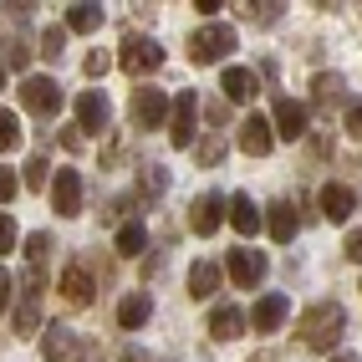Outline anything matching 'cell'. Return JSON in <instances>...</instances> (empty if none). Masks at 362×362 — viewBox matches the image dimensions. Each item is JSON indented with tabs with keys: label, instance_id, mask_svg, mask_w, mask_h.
I'll return each instance as SVG.
<instances>
[{
	"label": "cell",
	"instance_id": "obj_5",
	"mask_svg": "<svg viewBox=\"0 0 362 362\" xmlns=\"http://www.w3.org/2000/svg\"><path fill=\"white\" fill-rule=\"evenodd\" d=\"M21 107L36 112V117H52L62 107V87L52 77H26V82H21Z\"/></svg>",
	"mask_w": 362,
	"mask_h": 362
},
{
	"label": "cell",
	"instance_id": "obj_20",
	"mask_svg": "<svg viewBox=\"0 0 362 362\" xmlns=\"http://www.w3.org/2000/svg\"><path fill=\"white\" fill-rule=\"evenodd\" d=\"M245 332V317H240V306H214L209 311V337H220V342H230V337Z\"/></svg>",
	"mask_w": 362,
	"mask_h": 362
},
{
	"label": "cell",
	"instance_id": "obj_24",
	"mask_svg": "<svg viewBox=\"0 0 362 362\" xmlns=\"http://www.w3.org/2000/svg\"><path fill=\"white\" fill-rule=\"evenodd\" d=\"M66 352H71V332L62 322H52L46 327V342H41V362H62Z\"/></svg>",
	"mask_w": 362,
	"mask_h": 362
},
{
	"label": "cell",
	"instance_id": "obj_28",
	"mask_svg": "<svg viewBox=\"0 0 362 362\" xmlns=\"http://www.w3.org/2000/svg\"><path fill=\"white\" fill-rule=\"evenodd\" d=\"M36 301L41 296H21V306H16V337H31L36 332Z\"/></svg>",
	"mask_w": 362,
	"mask_h": 362
},
{
	"label": "cell",
	"instance_id": "obj_6",
	"mask_svg": "<svg viewBox=\"0 0 362 362\" xmlns=\"http://www.w3.org/2000/svg\"><path fill=\"white\" fill-rule=\"evenodd\" d=\"M168 128H174V133H168V138H174V148H189V143L199 138V92L184 87V98L174 103V123H168Z\"/></svg>",
	"mask_w": 362,
	"mask_h": 362
},
{
	"label": "cell",
	"instance_id": "obj_25",
	"mask_svg": "<svg viewBox=\"0 0 362 362\" xmlns=\"http://www.w3.org/2000/svg\"><path fill=\"white\" fill-rule=\"evenodd\" d=\"M16 143H21V117L11 107H0V153H11Z\"/></svg>",
	"mask_w": 362,
	"mask_h": 362
},
{
	"label": "cell",
	"instance_id": "obj_34",
	"mask_svg": "<svg viewBox=\"0 0 362 362\" xmlns=\"http://www.w3.org/2000/svg\"><path fill=\"white\" fill-rule=\"evenodd\" d=\"M16 245V225H11V214H0V255H11Z\"/></svg>",
	"mask_w": 362,
	"mask_h": 362
},
{
	"label": "cell",
	"instance_id": "obj_45",
	"mask_svg": "<svg viewBox=\"0 0 362 362\" xmlns=\"http://www.w3.org/2000/svg\"><path fill=\"white\" fill-rule=\"evenodd\" d=\"M250 362H265V357H250Z\"/></svg>",
	"mask_w": 362,
	"mask_h": 362
},
{
	"label": "cell",
	"instance_id": "obj_21",
	"mask_svg": "<svg viewBox=\"0 0 362 362\" xmlns=\"http://www.w3.org/2000/svg\"><path fill=\"white\" fill-rule=\"evenodd\" d=\"M230 225H235L240 235H255V230L265 225V220H260V209H255V199H250V194H235V199H230Z\"/></svg>",
	"mask_w": 362,
	"mask_h": 362
},
{
	"label": "cell",
	"instance_id": "obj_15",
	"mask_svg": "<svg viewBox=\"0 0 362 362\" xmlns=\"http://www.w3.org/2000/svg\"><path fill=\"white\" fill-rule=\"evenodd\" d=\"M352 209H357V194H352L347 184H327V189H322V214H327V220L342 225Z\"/></svg>",
	"mask_w": 362,
	"mask_h": 362
},
{
	"label": "cell",
	"instance_id": "obj_37",
	"mask_svg": "<svg viewBox=\"0 0 362 362\" xmlns=\"http://www.w3.org/2000/svg\"><path fill=\"white\" fill-rule=\"evenodd\" d=\"M77 362H103V347L98 342H77Z\"/></svg>",
	"mask_w": 362,
	"mask_h": 362
},
{
	"label": "cell",
	"instance_id": "obj_23",
	"mask_svg": "<svg viewBox=\"0 0 362 362\" xmlns=\"http://www.w3.org/2000/svg\"><path fill=\"white\" fill-rule=\"evenodd\" d=\"M98 26H103V6H92V0L66 6V31H98Z\"/></svg>",
	"mask_w": 362,
	"mask_h": 362
},
{
	"label": "cell",
	"instance_id": "obj_29",
	"mask_svg": "<svg viewBox=\"0 0 362 362\" xmlns=\"http://www.w3.org/2000/svg\"><path fill=\"white\" fill-rule=\"evenodd\" d=\"M46 250H52V235H31V240H26V260L36 265V271L46 265Z\"/></svg>",
	"mask_w": 362,
	"mask_h": 362
},
{
	"label": "cell",
	"instance_id": "obj_43",
	"mask_svg": "<svg viewBox=\"0 0 362 362\" xmlns=\"http://www.w3.org/2000/svg\"><path fill=\"white\" fill-rule=\"evenodd\" d=\"M123 362H153L148 352H138V347H123Z\"/></svg>",
	"mask_w": 362,
	"mask_h": 362
},
{
	"label": "cell",
	"instance_id": "obj_33",
	"mask_svg": "<svg viewBox=\"0 0 362 362\" xmlns=\"http://www.w3.org/2000/svg\"><path fill=\"white\" fill-rule=\"evenodd\" d=\"M26 62H31L26 46H21V41H6V66H26Z\"/></svg>",
	"mask_w": 362,
	"mask_h": 362
},
{
	"label": "cell",
	"instance_id": "obj_41",
	"mask_svg": "<svg viewBox=\"0 0 362 362\" xmlns=\"http://www.w3.org/2000/svg\"><path fill=\"white\" fill-rule=\"evenodd\" d=\"M62 143L66 148H82V128H62Z\"/></svg>",
	"mask_w": 362,
	"mask_h": 362
},
{
	"label": "cell",
	"instance_id": "obj_10",
	"mask_svg": "<svg viewBox=\"0 0 362 362\" xmlns=\"http://www.w3.org/2000/svg\"><path fill=\"white\" fill-rule=\"evenodd\" d=\"M240 148H245L250 158H265L276 148V128L265 123V117H245V128H240Z\"/></svg>",
	"mask_w": 362,
	"mask_h": 362
},
{
	"label": "cell",
	"instance_id": "obj_30",
	"mask_svg": "<svg viewBox=\"0 0 362 362\" xmlns=\"http://www.w3.org/2000/svg\"><path fill=\"white\" fill-rule=\"evenodd\" d=\"M46 174H52L46 158H31V163H26V189H46Z\"/></svg>",
	"mask_w": 362,
	"mask_h": 362
},
{
	"label": "cell",
	"instance_id": "obj_9",
	"mask_svg": "<svg viewBox=\"0 0 362 362\" xmlns=\"http://www.w3.org/2000/svg\"><path fill=\"white\" fill-rule=\"evenodd\" d=\"M220 220H225V199L220 194H199L194 209H189V230H194V235H214Z\"/></svg>",
	"mask_w": 362,
	"mask_h": 362
},
{
	"label": "cell",
	"instance_id": "obj_3",
	"mask_svg": "<svg viewBox=\"0 0 362 362\" xmlns=\"http://www.w3.org/2000/svg\"><path fill=\"white\" fill-rule=\"evenodd\" d=\"M117 66H123L128 77L158 71V66H163V46H158V41H148V36H128V41H123V57H117Z\"/></svg>",
	"mask_w": 362,
	"mask_h": 362
},
{
	"label": "cell",
	"instance_id": "obj_18",
	"mask_svg": "<svg viewBox=\"0 0 362 362\" xmlns=\"http://www.w3.org/2000/svg\"><path fill=\"white\" fill-rule=\"evenodd\" d=\"M220 92H225L230 103H250V98H255V71H245V66H225Z\"/></svg>",
	"mask_w": 362,
	"mask_h": 362
},
{
	"label": "cell",
	"instance_id": "obj_22",
	"mask_svg": "<svg viewBox=\"0 0 362 362\" xmlns=\"http://www.w3.org/2000/svg\"><path fill=\"white\" fill-rule=\"evenodd\" d=\"M148 317H153V301L143 296V291L138 296H123V306H117V327H128V332H138Z\"/></svg>",
	"mask_w": 362,
	"mask_h": 362
},
{
	"label": "cell",
	"instance_id": "obj_17",
	"mask_svg": "<svg viewBox=\"0 0 362 362\" xmlns=\"http://www.w3.org/2000/svg\"><path fill=\"white\" fill-rule=\"evenodd\" d=\"M286 311H291V301H286V296H260L255 311H250V322H255V332H276V327L286 322Z\"/></svg>",
	"mask_w": 362,
	"mask_h": 362
},
{
	"label": "cell",
	"instance_id": "obj_38",
	"mask_svg": "<svg viewBox=\"0 0 362 362\" xmlns=\"http://www.w3.org/2000/svg\"><path fill=\"white\" fill-rule=\"evenodd\" d=\"M245 11H250L255 21H281V11H286V6H245Z\"/></svg>",
	"mask_w": 362,
	"mask_h": 362
},
{
	"label": "cell",
	"instance_id": "obj_46",
	"mask_svg": "<svg viewBox=\"0 0 362 362\" xmlns=\"http://www.w3.org/2000/svg\"><path fill=\"white\" fill-rule=\"evenodd\" d=\"M0 82H6V71H0Z\"/></svg>",
	"mask_w": 362,
	"mask_h": 362
},
{
	"label": "cell",
	"instance_id": "obj_12",
	"mask_svg": "<svg viewBox=\"0 0 362 362\" xmlns=\"http://www.w3.org/2000/svg\"><path fill=\"white\" fill-rule=\"evenodd\" d=\"M62 296H66L71 306H87L92 296H98V286H92V271H87V265H66V271H62Z\"/></svg>",
	"mask_w": 362,
	"mask_h": 362
},
{
	"label": "cell",
	"instance_id": "obj_16",
	"mask_svg": "<svg viewBox=\"0 0 362 362\" xmlns=\"http://www.w3.org/2000/svg\"><path fill=\"white\" fill-rule=\"evenodd\" d=\"M220 276H225V265L220 260H199L194 265V271H189V296H214V291H220Z\"/></svg>",
	"mask_w": 362,
	"mask_h": 362
},
{
	"label": "cell",
	"instance_id": "obj_1",
	"mask_svg": "<svg viewBox=\"0 0 362 362\" xmlns=\"http://www.w3.org/2000/svg\"><path fill=\"white\" fill-rule=\"evenodd\" d=\"M342 332H347V311L337 306V301L306 306V311H301V322H296V337H301L311 352H332L337 342H342Z\"/></svg>",
	"mask_w": 362,
	"mask_h": 362
},
{
	"label": "cell",
	"instance_id": "obj_26",
	"mask_svg": "<svg viewBox=\"0 0 362 362\" xmlns=\"http://www.w3.org/2000/svg\"><path fill=\"white\" fill-rule=\"evenodd\" d=\"M143 245H148V235H143V225H138V220L117 230V250H123V255H138Z\"/></svg>",
	"mask_w": 362,
	"mask_h": 362
},
{
	"label": "cell",
	"instance_id": "obj_11",
	"mask_svg": "<svg viewBox=\"0 0 362 362\" xmlns=\"http://www.w3.org/2000/svg\"><path fill=\"white\" fill-rule=\"evenodd\" d=\"M265 225H271V240L291 245V240H296V230H301V209H296L291 199H276V204H271V220H265Z\"/></svg>",
	"mask_w": 362,
	"mask_h": 362
},
{
	"label": "cell",
	"instance_id": "obj_39",
	"mask_svg": "<svg viewBox=\"0 0 362 362\" xmlns=\"http://www.w3.org/2000/svg\"><path fill=\"white\" fill-rule=\"evenodd\" d=\"M199 158H204V163H220V158H225V148H220V143H204Z\"/></svg>",
	"mask_w": 362,
	"mask_h": 362
},
{
	"label": "cell",
	"instance_id": "obj_4",
	"mask_svg": "<svg viewBox=\"0 0 362 362\" xmlns=\"http://www.w3.org/2000/svg\"><path fill=\"white\" fill-rule=\"evenodd\" d=\"M225 271H230V281L240 286V291H255V286L265 281V255L250 250V245H240V250L225 255Z\"/></svg>",
	"mask_w": 362,
	"mask_h": 362
},
{
	"label": "cell",
	"instance_id": "obj_27",
	"mask_svg": "<svg viewBox=\"0 0 362 362\" xmlns=\"http://www.w3.org/2000/svg\"><path fill=\"white\" fill-rule=\"evenodd\" d=\"M62 52H66V31L62 26H46L41 31V57L46 62H62Z\"/></svg>",
	"mask_w": 362,
	"mask_h": 362
},
{
	"label": "cell",
	"instance_id": "obj_7",
	"mask_svg": "<svg viewBox=\"0 0 362 362\" xmlns=\"http://www.w3.org/2000/svg\"><path fill=\"white\" fill-rule=\"evenodd\" d=\"M128 117H133V128H158L163 117H168V98H163L158 87H138L133 103H128Z\"/></svg>",
	"mask_w": 362,
	"mask_h": 362
},
{
	"label": "cell",
	"instance_id": "obj_19",
	"mask_svg": "<svg viewBox=\"0 0 362 362\" xmlns=\"http://www.w3.org/2000/svg\"><path fill=\"white\" fill-rule=\"evenodd\" d=\"M311 98H317V107H337V103H352V98H347V82L337 77V71H322V77L311 82Z\"/></svg>",
	"mask_w": 362,
	"mask_h": 362
},
{
	"label": "cell",
	"instance_id": "obj_35",
	"mask_svg": "<svg viewBox=\"0 0 362 362\" xmlns=\"http://www.w3.org/2000/svg\"><path fill=\"white\" fill-rule=\"evenodd\" d=\"M347 133L362 138V103H347Z\"/></svg>",
	"mask_w": 362,
	"mask_h": 362
},
{
	"label": "cell",
	"instance_id": "obj_32",
	"mask_svg": "<svg viewBox=\"0 0 362 362\" xmlns=\"http://www.w3.org/2000/svg\"><path fill=\"white\" fill-rule=\"evenodd\" d=\"M107 66H112V57H107V52H92V57L82 62V71H87V77H103Z\"/></svg>",
	"mask_w": 362,
	"mask_h": 362
},
{
	"label": "cell",
	"instance_id": "obj_14",
	"mask_svg": "<svg viewBox=\"0 0 362 362\" xmlns=\"http://www.w3.org/2000/svg\"><path fill=\"white\" fill-rule=\"evenodd\" d=\"M276 133L281 138H301L306 133V107L296 98H276Z\"/></svg>",
	"mask_w": 362,
	"mask_h": 362
},
{
	"label": "cell",
	"instance_id": "obj_42",
	"mask_svg": "<svg viewBox=\"0 0 362 362\" xmlns=\"http://www.w3.org/2000/svg\"><path fill=\"white\" fill-rule=\"evenodd\" d=\"M6 301H11V276L0 271V311H6Z\"/></svg>",
	"mask_w": 362,
	"mask_h": 362
},
{
	"label": "cell",
	"instance_id": "obj_40",
	"mask_svg": "<svg viewBox=\"0 0 362 362\" xmlns=\"http://www.w3.org/2000/svg\"><path fill=\"white\" fill-rule=\"evenodd\" d=\"M143 189H148V194H163V168H148V184Z\"/></svg>",
	"mask_w": 362,
	"mask_h": 362
},
{
	"label": "cell",
	"instance_id": "obj_8",
	"mask_svg": "<svg viewBox=\"0 0 362 362\" xmlns=\"http://www.w3.org/2000/svg\"><path fill=\"white\" fill-rule=\"evenodd\" d=\"M52 204H57L62 220L82 214V174H77V168H62V174L52 179Z\"/></svg>",
	"mask_w": 362,
	"mask_h": 362
},
{
	"label": "cell",
	"instance_id": "obj_44",
	"mask_svg": "<svg viewBox=\"0 0 362 362\" xmlns=\"http://www.w3.org/2000/svg\"><path fill=\"white\" fill-rule=\"evenodd\" d=\"M332 362H357V357H352V352H347V357H342V352H337V357H332Z\"/></svg>",
	"mask_w": 362,
	"mask_h": 362
},
{
	"label": "cell",
	"instance_id": "obj_13",
	"mask_svg": "<svg viewBox=\"0 0 362 362\" xmlns=\"http://www.w3.org/2000/svg\"><path fill=\"white\" fill-rule=\"evenodd\" d=\"M77 128L82 133H103L107 128V98L103 92H82L77 98Z\"/></svg>",
	"mask_w": 362,
	"mask_h": 362
},
{
	"label": "cell",
	"instance_id": "obj_36",
	"mask_svg": "<svg viewBox=\"0 0 362 362\" xmlns=\"http://www.w3.org/2000/svg\"><path fill=\"white\" fill-rule=\"evenodd\" d=\"M342 255L362 265V230H352V235H347V245H342Z\"/></svg>",
	"mask_w": 362,
	"mask_h": 362
},
{
	"label": "cell",
	"instance_id": "obj_31",
	"mask_svg": "<svg viewBox=\"0 0 362 362\" xmlns=\"http://www.w3.org/2000/svg\"><path fill=\"white\" fill-rule=\"evenodd\" d=\"M16 189H21L16 168H0V204H11V199H16Z\"/></svg>",
	"mask_w": 362,
	"mask_h": 362
},
{
	"label": "cell",
	"instance_id": "obj_2",
	"mask_svg": "<svg viewBox=\"0 0 362 362\" xmlns=\"http://www.w3.org/2000/svg\"><path fill=\"white\" fill-rule=\"evenodd\" d=\"M230 52H235V31H230V26H220V21H209V26H199L194 36H189V57H194L199 66L225 62Z\"/></svg>",
	"mask_w": 362,
	"mask_h": 362
}]
</instances>
